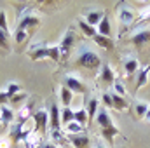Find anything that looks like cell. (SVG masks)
Wrapping results in <instances>:
<instances>
[{"instance_id": "cell-1", "label": "cell", "mask_w": 150, "mask_h": 148, "mask_svg": "<svg viewBox=\"0 0 150 148\" xmlns=\"http://www.w3.org/2000/svg\"><path fill=\"white\" fill-rule=\"evenodd\" d=\"M74 65L80 66V68H86L89 72H96L98 68H101V58L93 47H89L87 44H82L75 52Z\"/></svg>"}, {"instance_id": "cell-2", "label": "cell", "mask_w": 150, "mask_h": 148, "mask_svg": "<svg viewBox=\"0 0 150 148\" xmlns=\"http://www.w3.org/2000/svg\"><path fill=\"white\" fill-rule=\"evenodd\" d=\"M28 58L32 61H40L45 58H51L54 63H59V47L58 45H45V44H32L26 51Z\"/></svg>"}, {"instance_id": "cell-3", "label": "cell", "mask_w": 150, "mask_h": 148, "mask_svg": "<svg viewBox=\"0 0 150 148\" xmlns=\"http://www.w3.org/2000/svg\"><path fill=\"white\" fill-rule=\"evenodd\" d=\"M38 18L33 14L30 7H21L18 9V28L16 30H25V32H33L38 26Z\"/></svg>"}, {"instance_id": "cell-4", "label": "cell", "mask_w": 150, "mask_h": 148, "mask_svg": "<svg viewBox=\"0 0 150 148\" xmlns=\"http://www.w3.org/2000/svg\"><path fill=\"white\" fill-rule=\"evenodd\" d=\"M74 45H75V30L74 26H70V28H67V32L61 37V42L58 44V47H59V61H65L70 56Z\"/></svg>"}, {"instance_id": "cell-5", "label": "cell", "mask_w": 150, "mask_h": 148, "mask_svg": "<svg viewBox=\"0 0 150 148\" xmlns=\"http://www.w3.org/2000/svg\"><path fill=\"white\" fill-rule=\"evenodd\" d=\"M61 84L67 85L72 92H77V94H87V85L84 84V80L80 78V75L77 73H65L61 77Z\"/></svg>"}, {"instance_id": "cell-6", "label": "cell", "mask_w": 150, "mask_h": 148, "mask_svg": "<svg viewBox=\"0 0 150 148\" xmlns=\"http://www.w3.org/2000/svg\"><path fill=\"white\" fill-rule=\"evenodd\" d=\"M149 42H150V26L149 28H140V30H136L129 35V44H133V47L136 51H142Z\"/></svg>"}, {"instance_id": "cell-7", "label": "cell", "mask_w": 150, "mask_h": 148, "mask_svg": "<svg viewBox=\"0 0 150 148\" xmlns=\"http://www.w3.org/2000/svg\"><path fill=\"white\" fill-rule=\"evenodd\" d=\"M117 19H119V23H120L122 26L133 25V21L136 19L133 7H129V5H126V4H119V7H117Z\"/></svg>"}, {"instance_id": "cell-8", "label": "cell", "mask_w": 150, "mask_h": 148, "mask_svg": "<svg viewBox=\"0 0 150 148\" xmlns=\"http://www.w3.org/2000/svg\"><path fill=\"white\" fill-rule=\"evenodd\" d=\"M33 120H35V127L33 131L35 132H40L42 136L47 134V125H49V115H47V110H38L33 113Z\"/></svg>"}, {"instance_id": "cell-9", "label": "cell", "mask_w": 150, "mask_h": 148, "mask_svg": "<svg viewBox=\"0 0 150 148\" xmlns=\"http://www.w3.org/2000/svg\"><path fill=\"white\" fill-rule=\"evenodd\" d=\"M98 82L100 84H103V85H110L113 82H115V78H117V75H115V72L112 70V66L108 65V63H103L101 65V68H100V73H98Z\"/></svg>"}, {"instance_id": "cell-10", "label": "cell", "mask_w": 150, "mask_h": 148, "mask_svg": "<svg viewBox=\"0 0 150 148\" xmlns=\"http://www.w3.org/2000/svg\"><path fill=\"white\" fill-rule=\"evenodd\" d=\"M49 127L51 131H61V117L56 103H49Z\"/></svg>"}, {"instance_id": "cell-11", "label": "cell", "mask_w": 150, "mask_h": 148, "mask_svg": "<svg viewBox=\"0 0 150 148\" xmlns=\"http://www.w3.org/2000/svg\"><path fill=\"white\" fill-rule=\"evenodd\" d=\"M67 140L72 143L74 148H91V140L86 132H79V134H67Z\"/></svg>"}, {"instance_id": "cell-12", "label": "cell", "mask_w": 150, "mask_h": 148, "mask_svg": "<svg viewBox=\"0 0 150 148\" xmlns=\"http://www.w3.org/2000/svg\"><path fill=\"white\" fill-rule=\"evenodd\" d=\"M105 18V12L103 11H100V9H86V12H84V19H86V23H89L91 26H98L100 25V21Z\"/></svg>"}, {"instance_id": "cell-13", "label": "cell", "mask_w": 150, "mask_h": 148, "mask_svg": "<svg viewBox=\"0 0 150 148\" xmlns=\"http://www.w3.org/2000/svg\"><path fill=\"white\" fill-rule=\"evenodd\" d=\"M23 127H25V124H19V122H16L12 127H11V131H9V138H11V141H12V145H16V143H19V141H23L25 140V136L28 134V131H23Z\"/></svg>"}, {"instance_id": "cell-14", "label": "cell", "mask_w": 150, "mask_h": 148, "mask_svg": "<svg viewBox=\"0 0 150 148\" xmlns=\"http://www.w3.org/2000/svg\"><path fill=\"white\" fill-rule=\"evenodd\" d=\"M94 120H96V124H98L101 129H108V127L113 125L112 118H110V115H108V111H107L105 106H100V110H98V113H96Z\"/></svg>"}, {"instance_id": "cell-15", "label": "cell", "mask_w": 150, "mask_h": 148, "mask_svg": "<svg viewBox=\"0 0 150 148\" xmlns=\"http://www.w3.org/2000/svg\"><path fill=\"white\" fill-rule=\"evenodd\" d=\"M140 68V61L134 58V56H126L124 58V72H126V77L131 80V77L138 72Z\"/></svg>"}, {"instance_id": "cell-16", "label": "cell", "mask_w": 150, "mask_h": 148, "mask_svg": "<svg viewBox=\"0 0 150 148\" xmlns=\"http://www.w3.org/2000/svg\"><path fill=\"white\" fill-rule=\"evenodd\" d=\"M33 106H35V99H33V98H30L26 105H21V108L18 111V122H19V124H25V122L30 118Z\"/></svg>"}, {"instance_id": "cell-17", "label": "cell", "mask_w": 150, "mask_h": 148, "mask_svg": "<svg viewBox=\"0 0 150 148\" xmlns=\"http://www.w3.org/2000/svg\"><path fill=\"white\" fill-rule=\"evenodd\" d=\"M149 108H150L149 103H145V101H134L133 106H131V110H133V117H134L136 120H143V117L147 115Z\"/></svg>"}, {"instance_id": "cell-18", "label": "cell", "mask_w": 150, "mask_h": 148, "mask_svg": "<svg viewBox=\"0 0 150 148\" xmlns=\"http://www.w3.org/2000/svg\"><path fill=\"white\" fill-rule=\"evenodd\" d=\"M14 120V110L9 105H2L0 106V124L2 125H11Z\"/></svg>"}, {"instance_id": "cell-19", "label": "cell", "mask_w": 150, "mask_h": 148, "mask_svg": "<svg viewBox=\"0 0 150 148\" xmlns=\"http://www.w3.org/2000/svg\"><path fill=\"white\" fill-rule=\"evenodd\" d=\"M59 98H61L63 108H70L72 99H74V92H72L67 85H63V84H61V87H59Z\"/></svg>"}, {"instance_id": "cell-20", "label": "cell", "mask_w": 150, "mask_h": 148, "mask_svg": "<svg viewBox=\"0 0 150 148\" xmlns=\"http://www.w3.org/2000/svg\"><path fill=\"white\" fill-rule=\"evenodd\" d=\"M77 23H79V28H80V32H82L86 37L93 38V37H96V35H98V30H96L94 26H91L89 23H86V19L79 18V19H77Z\"/></svg>"}, {"instance_id": "cell-21", "label": "cell", "mask_w": 150, "mask_h": 148, "mask_svg": "<svg viewBox=\"0 0 150 148\" xmlns=\"http://www.w3.org/2000/svg\"><path fill=\"white\" fill-rule=\"evenodd\" d=\"M23 143H25L26 148H38V145H40V134L35 132V131H28V134L25 136Z\"/></svg>"}, {"instance_id": "cell-22", "label": "cell", "mask_w": 150, "mask_h": 148, "mask_svg": "<svg viewBox=\"0 0 150 148\" xmlns=\"http://www.w3.org/2000/svg\"><path fill=\"white\" fill-rule=\"evenodd\" d=\"M96 30H98V35H101V37H107V38H112V28H110V21H108V18H107V14H105V18L100 21V25L96 26Z\"/></svg>"}, {"instance_id": "cell-23", "label": "cell", "mask_w": 150, "mask_h": 148, "mask_svg": "<svg viewBox=\"0 0 150 148\" xmlns=\"http://www.w3.org/2000/svg\"><path fill=\"white\" fill-rule=\"evenodd\" d=\"M149 73H150V65H147L145 68H142L140 72H138V77H136V87H134V91H140L147 82H149Z\"/></svg>"}, {"instance_id": "cell-24", "label": "cell", "mask_w": 150, "mask_h": 148, "mask_svg": "<svg viewBox=\"0 0 150 148\" xmlns=\"http://www.w3.org/2000/svg\"><path fill=\"white\" fill-rule=\"evenodd\" d=\"M112 94V101H113V108L117 111H126L127 110V106H129V103L122 98V96H119V94H115V92H110Z\"/></svg>"}, {"instance_id": "cell-25", "label": "cell", "mask_w": 150, "mask_h": 148, "mask_svg": "<svg viewBox=\"0 0 150 148\" xmlns=\"http://www.w3.org/2000/svg\"><path fill=\"white\" fill-rule=\"evenodd\" d=\"M86 110H87V120H89V122L94 120L96 113H98V110H100V106H98V99H96V98H91L89 103H87V106H86Z\"/></svg>"}, {"instance_id": "cell-26", "label": "cell", "mask_w": 150, "mask_h": 148, "mask_svg": "<svg viewBox=\"0 0 150 148\" xmlns=\"http://www.w3.org/2000/svg\"><path fill=\"white\" fill-rule=\"evenodd\" d=\"M93 40L96 42V45H100V47H103V49H107V51H113V40L112 38L96 35V37H93Z\"/></svg>"}, {"instance_id": "cell-27", "label": "cell", "mask_w": 150, "mask_h": 148, "mask_svg": "<svg viewBox=\"0 0 150 148\" xmlns=\"http://www.w3.org/2000/svg\"><path fill=\"white\" fill-rule=\"evenodd\" d=\"M100 134H101V136L110 143V145H113V138H115L117 134H120V132H119V129H117L115 125H112V127H108V129H101V132H100Z\"/></svg>"}, {"instance_id": "cell-28", "label": "cell", "mask_w": 150, "mask_h": 148, "mask_svg": "<svg viewBox=\"0 0 150 148\" xmlns=\"http://www.w3.org/2000/svg\"><path fill=\"white\" fill-rule=\"evenodd\" d=\"M59 117H61V124L67 125V124H70V122L75 120V111L72 108H63L61 113H59Z\"/></svg>"}, {"instance_id": "cell-29", "label": "cell", "mask_w": 150, "mask_h": 148, "mask_svg": "<svg viewBox=\"0 0 150 148\" xmlns=\"http://www.w3.org/2000/svg\"><path fill=\"white\" fill-rule=\"evenodd\" d=\"M65 132L67 134H79V132H86V131H84V125L77 124L74 120V122H70V124L65 125Z\"/></svg>"}, {"instance_id": "cell-30", "label": "cell", "mask_w": 150, "mask_h": 148, "mask_svg": "<svg viewBox=\"0 0 150 148\" xmlns=\"http://www.w3.org/2000/svg\"><path fill=\"white\" fill-rule=\"evenodd\" d=\"M75 122H77V124H80V125H86V124H89V120H87V110H86V106H82L80 110L75 111Z\"/></svg>"}, {"instance_id": "cell-31", "label": "cell", "mask_w": 150, "mask_h": 148, "mask_svg": "<svg viewBox=\"0 0 150 148\" xmlns=\"http://www.w3.org/2000/svg\"><path fill=\"white\" fill-rule=\"evenodd\" d=\"M25 99H30L28 94H26V92H18V94H14V96L9 99V103H11L12 106H19V108H21V103H23Z\"/></svg>"}, {"instance_id": "cell-32", "label": "cell", "mask_w": 150, "mask_h": 148, "mask_svg": "<svg viewBox=\"0 0 150 148\" xmlns=\"http://www.w3.org/2000/svg\"><path fill=\"white\" fill-rule=\"evenodd\" d=\"M5 92L9 94V98H12L14 94L21 92V85H19V84H16V82H9V84L5 85Z\"/></svg>"}, {"instance_id": "cell-33", "label": "cell", "mask_w": 150, "mask_h": 148, "mask_svg": "<svg viewBox=\"0 0 150 148\" xmlns=\"http://www.w3.org/2000/svg\"><path fill=\"white\" fill-rule=\"evenodd\" d=\"M136 21H138V23H147V21H150V5L140 9V14H138Z\"/></svg>"}, {"instance_id": "cell-34", "label": "cell", "mask_w": 150, "mask_h": 148, "mask_svg": "<svg viewBox=\"0 0 150 148\" xmlns=\"http://www.w3.org/2000/svg\"><path fill=\"white\" fill-rule=\"evenodd\" d=\"M0 49H5V52L11 51V45H9V33H5L4 30H0Z\"/></svg>"}, {"instance_id": "cell-35", "label": "cell", "mask_w": 150, "mask_h": 148, "mask_svg": "<svg viewBox=\"0 0 150 148\" xmlns=\"http://www.w3.org/2000/svg\"><path fill=\"white\" fill-rule=\"evenodd\" d=\"M113 89H115V94H119V96H126V87H124V84H122V80L117 77L115 78V82H113Z\"/></svg>"}, {"instance_id": "cell-36", "label": "cell", "mask_w": 150, "mask_h": 148, "mask_svg": "<svg viewBox=\"0 0 150 148\" xmlns=\"http://www.w3.org/2000/svg\"><path fill=\"white\" fill-rule=\"evenodd\" d=\"M26 37H28V32L25 30H16L14 32V42L19 45V44H25L26 42Z\"/></svg>"}, {"instance_id": "cell-37", "label": "cell", "mask_w": 150, "mask_h": 148, "mask_svg": "<svg viewBox=\"0 0 150 148\" xmlns=\"http://www.w3.org/2000/svg\"><path fill=\"white\" fill-rule=\"evenodd\" d=\"M0 30H4L5 33H9V25H7V16H5V11L0 9Z\"/></svg>"}, {"instance_id": "cell-38", "label": "cell", "mask_w": 150, "mask_h": 148, "mask_svg": "<svg viewBox=\"0 0 150 148\" xmlns=\"http://www.w3.org/2000/svg\"><path fill=\"white\" fill-rule=\"evenodd\" d=\"M49 136L52 138V143H63V131H51Z\"/></svg>"}, {"instance_id": "cell-39", "label": "cell", "mask_w": 150, "mask_h": 148, "mask_svg": "<svg viewBox=\"0 0 150 148\" xmlns=\"http://www.w3.org/2000/svg\"><path fill=\"white\" fill-rule=\"evenodd\" d=\"M103 103L107 108H113V101H112V94L110 92H103Z\"/></svg>"}, {"instance_id": "cell-40", "label": "cell", "mask_w": 150, "mask_h": 148, "mask_svg": "<svg viewBox=\"0 0 150 148\" xmlns=\"http://www.w3.org/2000/svg\"><path fill=\"white\" fill-rule=\"evenodd\" d=\"M12 147V141L9 136H0V148H11Z\"/></svg>"}, {"instance_id": "cell-41", "label": "cell", "mask_w": 150, "mask_h": 148, "mask_svg": "<svg viewBox=\"0 0 150 148\" xmlns=\"http://www.w3.org/2000/svg\"><path fill=\"white\" fill-rule=\"evenodd\" d=\"M9 99H11V98H9V94L5 92V89H2V91H0V106H2V105H7V103H9Z\"/></svg>"}, {"instance_id": "cell-42", "label": "cell", "mask_w": 150, "mask_h": 148, "mask_svg": "<svg viewBox=\"0 0 150 148\" xmlns=\"http://www.w3.org/2000/svg\"><path fill=\"white\" fill-rule=\"evenodd\" d=\"M40 148H58V147H56L52 141H47V143H44V145H42Z\"/></svg>"}, {"instance_id": "cell-43", "label": "cell", "mask_w": 150, "mask_h": 148, "mask_svg": "<svg viewBox=\"0 0 150 148\" xmlns=\"http://www.w3.org/2000/svg\"><path fill=\"white\" fill-rule=\"evenodd\" d=\"M143 120H145L147 124H150V108H149V111H147V115L143 117Z\"/></svg>"}, {"instance_id": "cell-44", "label": "cell", "mask_w": 150, "mask_h": 148, "mask_svg": "<svg viewBox=\"0 0 150 148\" xmlns=\"http://www.w3.org/2000/svg\"><path fill=\"white\" fill-rule=\"evenodd\" d=\"M94 148H105V147H103L101 143H98V145H96V147H94Z\"/></svg>"}, {"instance_id": "cell-45", "label": "cell", "mask_w": 150, "mask_h": 148, "mask_svg": "<svg viewBox=\"0 0 150 148\" xmlns=\"http://www.w3.org/2000/svg\"><path fill=\"white\" fill-rule=\"evenodd\" d=\"M38 148H40V147H38Z\"/></svg>"}]
</instances>
